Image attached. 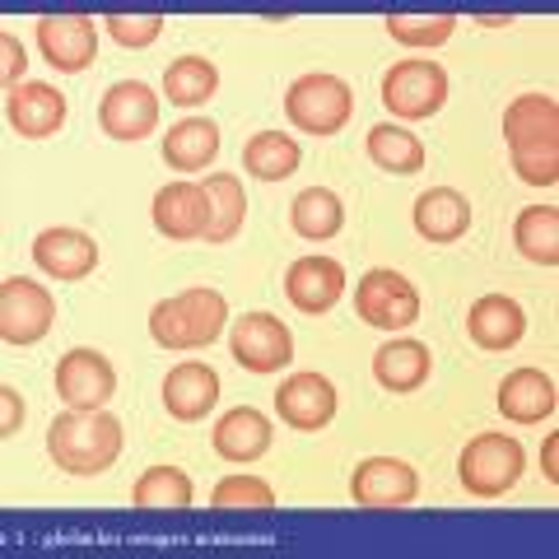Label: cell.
<instances>
[{
    "mask_svg": "<svg viewBox=\"0 0 559 559\" xmlns=\"http://www.w3.org/2000/svg\"><path fill=\"white\" fill-rule=\"evenodd\" d=\"M47 452L70 476H103L121 457V419L108 411H66L51 419Z\"/></svg>",
    "mask_w": 559,
    "mask_h": 559,
    "instance_id": "obj_1",
    "label": "cell"
},
{
    "mask_svg": "<svg viewBox=\"0 0 559 559\" xmlns=\"http://www.w3.org/2000/svg\"><path fill=\"white\" fill-rule=\"evenodd\" d=\"M229 322V304H224L219 289H182L173 299L154 304L150 312V336L159 341L164 349H201L210 345Z\"/></svg>",
    "mask_w": 559,
    "mask_h": 559,
    "instance_id": "obj_2",
    "label": "cell"
},
{
    "mask_svg": "<svg viewBox=\"0 0 559 559\" xmlns=\"http://www.w3.org/2000/svg\"><path fill=\"white\" fill-rule=\"evenodd\" d=\"M522 466H527V452H522L513 433H476L457 457V476L466 485V495L495 499V495H509L522 480Z\"/></svg>",
    "mask_w": 559,
    "mask_h": 559,
    "instance_id": "obj_3",
    "label": "cell"
},
{
    "mask_svg": "<svg viewBox=\"0 0 559 559\" xmlns=\"http://www.w3.org/2000/svg\"><path fill=\"white\" fill-rule=\"evenodd\" d=\"M349 112H355V90L341 75H326V70L299 75L285 94V117L308 135H336Z\"/></svg>",
    "mask_w": 559,
    "mask_h": 559,
    "instance_id": "obj_4",
    "label": "cell"
},
{
    "mask_svg": "<svg viewBox=\"0 0 559 559\" xmlns=\"http://www.w3.org/2000/svg\"><path fill=\"white\" fill-rule=\"evenodd\" d=\"M382 103H388V112L401 121L433 117L448 103V70L429 57L396 61L388 75H382Z\"/></svg>",
    "mask_w": 559,
    "mask_h": 559,
    "instance_id": "obj_5",
    "label": "cell"
},
{
    "mask_svg": "<svg viewBox=\"0 0 559 559\" xmlns=\"http://www.w3.org/2000/svg\"><path fill=\"white\" fill-rule=\"evenodd\" d=\"M503 140L513 159H559V103L550 94H518L503 108Z\"/></svg>",
    "mask_w": 559,
    "mask_h": 559,
    "instance_id": "obj_6",
    "label": "cell"
},
{
    "mask_svg": "<svg viewBox=\"0 0 559 559\" xmlns=\"http://www.w3.org/2000/svg\"><path fill=\"white\" fill-rule=\"evenodd\" d=\"M355 312L378 331H406L419 322V289L401 271L373 266L355 285Z\"/></svg>",
    "mask_w": 559,
    "mask_h": 559,
    "instance_id": "obj_7",
    "label": "cell"
},
{
    "mask_svg": "<svg viewBox=\"0 0 559 559\" xmlns=\"http://www.w3.org/2000/svg\"><path fill=\"white\" fill-rule=\"evenodd\" d=\"M51 322H57V304H51V294L38 280L10 275L5 285H0V336H5V345L43 341Z\"/></svg>",
    "mask_w": 559,
    "mask_h": 559,
    "instance_id": "obj_8",
    "label": "cell"
},
{
    "mask_svg": "<svg viewBox=\"0 0 559 559\" xmlns=\"http://www.w3.org/2000/svg\"><path fill=\"white\" fill-rule=\"evenodd\" d=\"M229 349L248 373H280L294 359V336H289L285 322L271 318V312H248V318L234 322Z\"/></svg>",
    "mask_w": 559,
    "mask_h": 559,
    "instance_id": "obj_9",
    "label": "cell"
},
{
    "mask_svg": "<svg viewBox=\"0 0 559 559\" xmlns=\"http://www.w3.org/2000/svg\"><path fill=\"white\" fill-rule=\"evenodd\" d=\"M57 396L70 411H103L117 396V369L98 349H70L57 364Z\"/></svg>",
    "mask_w": 559,
    "mask_h": 559,
    "instance_id": "obj_10",
    "label": "cell"
},
{
    "mask_svg": "<svg viewBox=\"0 0 559 559\" xmlns=\"http://www.w3.org/2000/svg\"><path fill=\"white\" fill-rule=\"evenodd\" d=\"M349 495L364 509H406L419 495V476L401 457H364L349 476Z\"/></svg>",
    "mask_w": 559,
    "mask_h": 559,
    "instance_id": "obj_11",
    "label": "cell"
},
{
    "mask_svg": "<svg viewBox=\"0 0 559 559\" xmlns=\"http://www.w3.org/2000/svg\"><path fill=\"white\" fill-rule=\"evenodd\" d=\"M38 47L57 70L80 75L98 57V28L90 14H47V20H38Z\"/></svg>",
    "mask_w": 559,
    "mask_h": 559,
    "instance_id": "obj_12",
    "label": "cell"
},
{
    "mask_svg": "<svg viewBox=\"0 0 559 559\" xmlns=\"http://www.w3.org/2000/svg\"><path fill=\"white\" fill-rule=\"evenodd\" d=\"M98 121L112 140H145L159 127V94L140 80H117L98 103Z\"/></svg>",
    "mask_w": 559,
    "mask_h": 559,
    "instance_id": "obj_13",
    "label": "cell"
},
{
    "mask_svg": "<svg viewBox=\"0 0 559 559\" xmlns=\"http://www.w3.org/2000/svg\"><path fill=\"white\" fill-rule=\"evenodd\" d=\"M275 411L289 429H304V433L326 429L331 419H336V388H331L322 373H294L280 382Z\"/></svg>",
    "mask_w": 559,
    "mask_h": 559,
    "instance_id": "obj_14",
    "label": "cell"
},
{
    "mask_svg": "<svg viewBox=\"0 0 559 559\" xmlns=\"http://www.w3.org/2000/svg\"><path fill=\"white\" fill-rule=\"evenodd\" d=\"M154 229L173 242H197L210 229V197L201 182H168L154 197Z\"/></svg>",
    "mask_w": 559,
    "mask_h": 559,
    "instance_id": "obj_15",
    "label": "cell"
},
{
    "mask_svg": "<svg viewBox=\"0 0 559 559\" xmlns=\"http://www.w3.org/2000/svg\"><path fill=\"white\" fill-rule=\"evenodd\" d=\"M285 294H289V304L299 312H312V318H318V312L341 304L345 266L336 257H299L289 266V275H285Z\"/></svg>",
    "mask_w": 559,
    "mask_h": 559,
    "instance_id": "obj_16",
    "label": "cell"
},
{
    "mask_svg": "<svg viewBox=\"0 0 559 559\" xmlns=\"http://www.w3.org/2000/svg\"><path fill=\"white\" fill-rule=\"evenodd\" d=\"M33 261L51 280H84L98 266V242L80 229H43L33 238Z\"/></svg>",
    "mask_w": 559,
    "mask_h": 559,
    "instance_id": "obj_17",
    "label": "cell"
},
{
    "mask_svg": "<svg viewBox=\"0 0 559 559\" xmlns=\"http://www.w3.org/2000/svg\"><path fill=\"white\" fill-rule=\"evenodd\" d=\"M466 331L480 349H513L527 336V312L509 294H485V299L471 304L466 312Z\"/></svg>",
    "mask_w": 559,
    "mask_h": 559,
    "instance_id": "obj_18",
    "label": "cell"
},
{
    "mask_svg": "<svg viewBox=\"0 0 559 559\" xmlns=\"http://www.w3.org/2000/svg\"><path fill=\"white\" fill-rule=\"evenodd\" d=\"M10 127L20 131L24 140H43V135H57L61 121H66V94L51 90L43 80H28L20 90H10Z\"/></svg>",
    "mask_w": 559,
    "mask_h": 559,
    "instance_id": "obj_19",
    "label": "cell"
},
{
    "mask_svg": "<svg viewBox=\"0 0 559 559\" xmlns=\"http://www.w3.org/2000/svg\"><path fill=\"white\" fill-rule=\"evenodd\" d=\"M215 401H219V373L210 369V364L187 359V364H178V369L164 378V406H168V415L201 419V415L215 411Z\"/></svg>",
    "mask_w": 559,
    "mask_h": 559,
    "instance_id": "obj_20",
    "label": "cell"
},
{
    "mask_svg": "<svg viewBox=\"0 0 559 559\" xmlns=\"http://www.w3.org/2000/svg\"><path fill=\"white\" fill-rule=\"evenodd\" d=\"M471 229V201L452 187H433L415 201V234L425 242H457Z\"/></svg>",
    "mask_w": 559,
    "mask_h": 559,
    "instance_id": "obj_21",
    "label": "cell"
},
{
    "mask_svg": "<svg viewBox=\"0 0 559 559\" xmlns=\"http://www.w3.org/2000/svg\"><path fill=\"white\" fill-rule=\"evenodd\" d=\"M271 448V419L252 411V406H238L229 415H219V425H215V452L224 462H238V466H248L257 462L261 452Z\"/></svg>",
    "mask_w": 559,
    "mask_h": 559,
    "instance_id": "obj_22",
    "label": "cell"
},
{
    "mask_svg": "<svg viewBox=\"0 0 559 559\" xmlns=\"http://www.w3.org/2000/svg\"><path fill=\"white\" fill-rule=\"evenodd\" d=\"M499 411L518 425H540L546 415H555V382L540 369H513L499 382Z\"/></svg>",
    "mask_w": 559,
    "mask_h": 559,
    "instance_id": "obj_23",
    "label": "cell"
},
{
    "mask_svg": "<svg viewBox=\"0 0 559 559\" xmlns=\"http://www.w3.org/2000/svg\"><path fill=\"white\" fill-rule=\"evenodd\" d=\"M433 373V355L425 341H388L373 355V378L388 392H415L425 388V378Z\"/></svg>",
    "mask_w": 559,
    "mask_h": 559,
    "instance_id": "obj_24",
    "label": "cell"
},
{
    "mask_svg": "<svg viewBox=\"0 0 559 559\" xmlns=\"http://www.w3.org/2000/svg\"><path fill=\"white\" fill-rule=\"evenodd\" d=\"M215 154H219V127L205 117H187L164 135V159L178 173H201L205 164H215Z\"/></svg>",
    "mask_w": 559,
    "mask_h": 559,
    "instance_id": "obj_25",
    "label": "cell"
},
{
    "mask_svg": "<svg viewBox=\"0 0 559 559\" xmlns=\"http://www.w3.org/2000/svg\"><path fill=\"white\" fill-rule=\"evenodd\" d=\"M289 224H294V234L299 238H312V242H322V238H336L341 234V224H345V205L336 191H326V187H308L294 197L289 205Z\"/></svg>",
    "mask_w": 559,
    "mask_h": 559,
    "instance_id": "obj_26",
    "label": "cell"
},
{
    "mask_svg": "<svg viewBox=\"0 0 559 559\" xmlns=\"http://www.w3.org/2000/svg\"><path fill=\"white\" fill-rule=\"evenodd\" d=\"M299 159H304L299 140L285 131H257L248 140V150H242V164H248V173L261 182H285L289 173L299 168Z\"/></svg>",
    "mask_w": 559,
    "mask_h": 559,
    "instance_id": "obj_27",
    "label": "cell"
},
{
    "mask_svg": "<svg viewBox=\"0 0 559 559\" xmlns=\"http://www.w3.org/2000/svg\"><path fill=\"white\" fill-rule=\"evenodd\" d=\"M205 197H210V229L205 242H229L242 229V215H248V197H242V182L234 173H210L205 178Z\"/></svg>",
    "mask_w": 559,
    "mask_h": 559,
    "instance_id": "obj_28",
    "label": "cell"
},
{
    "mask_svg": "<svg viewBox=\"0 0 559 559\" xmlns=\"http://www.w3.org/2000/svg\"><path fill=\"white\" fill-rule=\"evenodd\" d=\"M513 242L518 252L536 261V266H555L559 261V210L555 205H532L522 210L513 224Z\"/></svg>",
    "mask_w": 559,
    "mask_h": 559,
    "instance_id": "obj_29",
    "label": "cell"
},
{
    "mask_svg": "<svg viewBox=\"0 0 559 559\" xmlns=\"http://www.w3.org/2000/svg\"><path fill=\"white\" fill-rule=\"evenodd\" d=\"M164 90H168V103H178V108H197V103L215 98L219 70H215V61H205V57H178L164 70Z\"/></svg>",
    "mask_w": 559,
    "mask_h": 559,
    "instance_id": "obj_30",
    "label": "cell"
},
{
    "mask_svg": "<svg viewBox=\"0 0 559 559\" xmlns=\"http://www.w3.org/2000/svg\"><path fill=\"white\" fill-rule=\"evenodd\" d=\"M369 159L388 173H419L425 168V145H419V135H411L406 127H392V121H382V127L369 131Z\"/></svg>",
    "mask_w": 559,
    "mask_h": 559,
    "instance_id": "obj_31",
    "label": "cell"
},
{
    "mask_svg": "<svg viewBox=\"0 0 559 559\" xmlns=\"http://www.w3.org/2000/svg\"><path fill=\"white\" fill-rule=\"evenodd\" d=\"M131 499L135 509H191V476L182 466H150Z\"/></svg>",
    "mask_w": 559,
    "mask_h": 559,
    "instance_id": "obj_32",
    "label": "cell"
},
{
    "mask_svg": "<svg viewBox=\"0 0 559 559\" xmlns=\"http://www.w3.org/2000/svg\"><path fill=\"white\" fill-rule=\"evenodd\" d=\"M388 33L401 47H443L457 33V14H388Z\"/></svg>",
    "mask_w": 559,
    "mask_h": 559,
    "instance_id": "obj_33",
    "label": "cell"
},
{
    "mask_svg": "<svg viewBox=\"0 0 559 559\" xmlns=\"http://www.w3.org/2000/svg\"><path fill=\"white\" fill-rule=\"evenodd\" d=\"M210 503L215 509H275V489L261 476H224Z\"/></svg>",
    "mask_w": 559,
    "mask_h": 559,
    "instance_id": "obj_34",
    "label": "cell"
},
{
    "mask_svg": "<svg viewBox=\"0 0 559 559\" xmlns=\"http://www.w3.org/2000/svg\"><path fill=\"white\" fill-rule=\"evenodd\" d=\"M108 33L121 47H150L164 33V14H108Z\"/></svg>",
    "mask_w": 559,
    "mask_h": 559,
    "instance_id": "obj_35",
    "label": "cell"
},
{
    "mask_svg": "<svg viewBox=\"0 0 559 559\" xmlns=\"http://www.w3.org/2000/svg\"><path fill=\"white\" fill-rule=\"evenodd\" d=\"M518 178L532 187H555L559 182V159H513Z\"/></svg>",
    "mask_w": 559,
    "mask_h": 559,
    "instance_id": "obj_36",
    "label": "cell"
},
{
    "mask_svg": "<svg viewBox=\"0 0 559 559\" xmlns=\"http://www.w3.org/2000/svg\"><path fill=\"white\" fill-rule=\"evenodd\" d=\"M0 51H5V84H10V90H20V75H24V66H28L24 43L14 38V33H0Z\"/></svg>",
    "mask_w": 559,
    "mask_h": 559,
    "instance_id": "obj_37",
    "label": "cell"
},
{
    "mask_svg": "<svg viewBox=\"0 0 559 559\" xmlns=\"http://www.w3.org/2000/svg\"><path fill=\"white\" fill-rule=\"evenodd\" d=\"M20 425H24V401H20V392H14V388H0V433L10 439V433L20 429Z\"/></svg>",
    "mask_w": 559,
    "mask_h": 559,
    "instance_id": "obj_38",
    "label": "cell"
},
{
    "mask_svg": "<svg viewBox=\"0 0 559 559\" xmlns=\"http://www.w3.org/2000/svg\"><path fill=\"white\" fill-rule=\"evenodd\" d=\"M555 439H546V448H540V471H546V480H559V466H555Z\"/></svg>",
    "mask_w": 559,
    "mask_h": 559,
    "instance_id": "obj_39",
    "label": "cell"
},
{
    "mask_svg": "<svg viewBox=\"0 0 559 559\" xmlns=\"http://www.w3.org/2000/svg\"><path fill=\"white\" fill-rule=\"evenodd\" d=\"M476 20H480L485 28H509V24H513V14H476Z\"/></svg>",
    "mask_w": 559,
    "mask_h": 559,
    "instance_id": "obj_40",
    "label": "cell"
}]
</instances>
